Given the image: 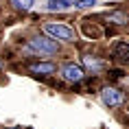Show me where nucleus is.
I'll return each mask as SVG.
<instances>
[{
  "label": "nucleus",
  "instance_id": "3",
  "mask_svg": "<svg viewBox=\"0 0 129 129\" xmlns=\"http://www.w3.org/2000/svg\"><path fill=\"white\" fill-rule=\"evenodd\" d=\"M101 101L105 103V105H109V107H118V105H122V101H125V94H122L120 90L112 88V85H105V88L101 90Z\"/></svg>",
  "mask_w": 129,
  "mask_h": 129
},
{
  "label": "nucleus",
  "instance_id": "7",
  "mask_svg": "<svg viewBox=\"0 0 129 129\" xmlns=\"http://www.w3.org/2000/svg\"><path fill=\"white\" fill-rule=\"evenodd\" d=\"M55 63H33L31 66V72H35V75H53L55 72Z\"/></svg>",
  "mask_w": 129,
  "mask_h": 129
},
{
  "label": "nucleus",
  "instance_id": "9",
  "mask_svg": "<svg viewBox=\"0 0 129 129\" xmlns=\"http://www.w3.org/2000/svg\"><path fill=\"white\" fill-rule=\"evenodd\" d=\"M107 22H114V24H127L129 18L125 13H120V11H112V13H107Z\"/></svg>",
  "mask_w": 129,
  "mask_h": 129
},
{
  "label": "nucleus",
  "instance_id": "4",
  "mask_svg": "<svg viewBox=\"0 0 129 129\" xmlns=\"http://www.w3.org/2000/svg\"><path fill=\"white\" fill-rule=\"evenodd\" d=\"M61 77H63L66 81H70V83H79V81H83L85 72H83V68L77 66V63H66V66H61Z\"/></svg>",
  "mask_w": 129,
  "mask_h": 129
},
{
  "label": "nucleus",
  "instance_id": "6",
  "mask_svg": "<svg viewBox=\"0 0 129 129\" xmlns=\"http://www.w3.org/2000/svg\"><path fill=\"white\" fill-rule=\"evenodd\" d=\"M83 66L88 70H92V75H96V72L103 68V61H99L96 57H92V55H85V57H83Z\"/></svg>",
  "mask_w": 129,
  "mask_h": 129
},
{
  "label": "nucleus",
  "instance_id": "1",
  "mask_svg": "<svg viewBox=\"0 0 129 129\" xmlns=\"http://www.w3.org/2000/svg\"><path fill=\"white\" fill-rule=\"evenodd\" d=\"M42 31L53 37V40H66V42H72L75 40V28H70L68 24H59V22H46Z\"/></svg>",
  "mask_w": 129,
  "mask_h": 129
},
{
  "label": "nucleus",
  "instance_id": "5",
  "mask_svg": "<svg viewBox=\"0 0 129 129\" xmlns=\"http://www.w3.org/2000/svg\"><path fill=\"white\" fill-rule=\"evenodd\" d=\"M77 0H48L46 5H44V9H46L48 13H55V11H66V9L75 7Z\"/></svg>",
  "mask_w": 129,
  "mask_h": 129
},
{
  "label": "nucleus",
  "instance_id": "10",
  "mask_svg": "<svg viewBox=\"0 0 129 129\" xmlns=\"http://www.w3.org/2000/svg\"><path fill=\"white\" fill-rule=\"evenodd\" d=\"M35 5V0H13V7L20 9V11H31Z\"/></svg>",
  "mask_w": 129,
  "mask_h": 129
},
{
  "label": "nucleus",
  "instance_id": "8",
  "mask_svg": "<svg viewBox=\"0 0 129 129\" xmlns=\"http://www.w3.org/2000/svg\"><path fill=\"white\" fill-rule=\"evenodd\" d=\"M114 57H118L122 63H129V44H118L114 48Z\"/></svg>",
  "mask_w": 129,
  "mask_h": 129
},
{
  "label": "nucleus",
  "instance_id": "2",
  "mask_svg": "<svg viewBox=\"0 0 129 129\" xmlns=\"http://www.w3.org/2000/svg\"><path fill=\"white\" fill-rule=\"evenodd\" d=\"M28 50L40 53V55H55L59 50V44L53 37H33L28 42Z\"/></svg>",
  "mask_w": 129,
  "mask_h": 129
},
{
  "label": "nucleus",
  "instance_id": "12",
  "mask_svg": "<svg viewBox=\"0 0 129 129\" xmlns=\"http://www.w3.org/2000/svg\"><path fill=\"white\" fill-rule=\"evenodd\" d=\"M0 66H2V63H0Z\"/></svg>",
  "mask_w": 129,
  "mask_h": 129
},
{
  "label": "nucleus",
  "instance_id": "11",
  "mask_svg": "<svg viewBox=\"0 0 129 129\" xmlns=\"http://www.w3.org/2000/svg\"><path fill=\"white\" fill-rule=\"evenodd\" d=\"M94 5H96V0H77L75 2L77 9H90V7H94Z\"/></svg>",
  "mask_w": 129,
  "mask_h": 129
}]
</instances>
